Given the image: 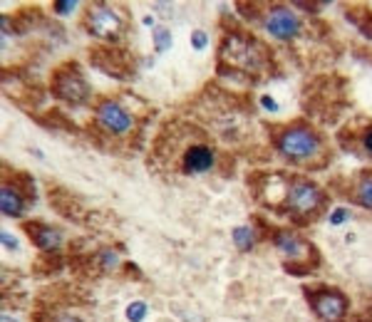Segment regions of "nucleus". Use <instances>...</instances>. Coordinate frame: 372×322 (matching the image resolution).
Masks as SVG:
<instances>
[{
  "mask_svg": "<svg viewBox=\"0 0 372 322\" xmlns=\"http://www.w3.org/2000/svg\"><path fill=\"white\" fill-rule=\"evenodd\" d=\"M216 146L204 126L189 122H166L152 144L154 171L174 176H204L216 169Z\"/></svg>",
  "mask_w": 372,
  "mask_h": 322,
  "instance_id": "obj_1",
  "label": "nucleus"
},
{
  "mask_svg": "<svg viewBox=\"0 0 372 322\" xmlns=\"http://www.w3.org/2000/svg\"><path fill=\"white\" fill-rule=\"evenodd\" d=\"M216 67H219L221 79L251 87L271 77L276 70V57L266 42L248 28L238 23H224L219 50H216Z\"/></svg>",
  "mask_w": 372,
  "mask_h": 322,
  "instance_id": "obj_2",
  "label": "nucleus"
},
{
  "mask_svg": "<svg viewBox=\"0 0 372 322\" xmlns=\"http://www.w3.org/2000/svg\"><path fill=\"white\" fill-rule=\"evenodd\" d=\"M268 137H271L273 149L278 156L288 164L305 171H323L330 167L333 149L320 126H315L308 120H293L285 124L268 126Z\"/></svg>",
  "mask_w": 372,
  "mask_h": 322,
  "instance_id": "obj_3",
  "label": "nucleus"
},
{
  "mask_svg": "<svg viewBox=\"0 0 372 322\" xmlns=\"http://www.w3.org/2000/svg\"><path fill=\"white\" fill-rule=\"evenodd\" d=\"M258 223V231H260V238L273 243L281 256H283V270L290 275H310L315 270H320L323 265V256L320 251L315 248L313 240H308L301 231L296 228H278V226H271L268 221L254 218Z\"/></svg>",
  "mask_w": 372,
  "mask_h": 322,
  "instance_id": "obj_4",
  "label": "nucleus"
},
{
  "mask_svg": "<svg viewBox=\"0 0 372 322\" xmlns=\"http://www.w3.org/2000/svg\"><path fill=\"white\" fill-rule=\"evenodd\" d=\"M328 203H330V193L325 191L323 186L315 184V181L308 179V176L293 173L283 216L298 228L313 226L320 216L325 214Z\"/></svg>",
  "mask_w": 372,
  "mask_h": 322,
  "instance_id": "obj_5",
  "label": "nucleus"
},
{
  "mask_svg": "<svg viewBox=\"0 0 372 322\" xmlns=\"http://www.w3.org/2000/svg\"><path fill=\"white\" fill-rule=\"evenodd\" d=\"M95 137L100 142H122L130 139L134 131H142L144 120H139L136 114H132L124 107L122 102L112 95H102L95 100Z\"/></svg>",
  "mask_w": 372,
  "mask_h": 322,
  "instance_id": "obj_6",
  "label": "nucleus"
},
{
  "mask_svg": "<svg viewBox=\"0 0 372 322\" xmlns=\"http://www.w3.org/2000/svg\"><path fill=\"white\" fill-rule=\"evenodd\" d=\"M80 25L85 28V32L102 40L105 45H122L130 32V12L124 10V6L89 3L82 10Z\"/></svg>",
  "mask_w": 372,
  "mask_h": 322,
  "instance_id": "obj_7",
  "label": "nucleus"
},
{
  "mask_svg": "<svg viewBox=\"0 0 372 322\" xmlns=\"http://www.w3.org/2000/svg\"><path fill=\"white\" fill-rule=\"evenodd\" d=\"M236 8L243 18L266 28L268 35H273L281 42L296 40L303 32L301 18L283 3H248V8L243 3H236Z\"/></svg>",
  "mask_w": 372,
  "mask_h": 322,
  "instance_id": "obj_8",
  "label": "nucleus"
},
{
  "mask_svg": "<svg viewBox=\"0 0 372 322\" xmlns=\"http://www.w3.org/2000/svg\"><path fill=\"white\" fill-rule=\"evenodd\" d=\"M290 179H293V173L281 171V169H273V171L254 169V171L248 173L246 184L258 206H263L268 211H276V214H283L290 191Z\"/></svg>",
  "mask_w": 372,
  "mask_h": 322,
  "instance_id": "obj_9",
  "label": "nucleus"
},
{
  "mask_svg": "<svg viewBox=\"0 0 372 322\" xmlns=\"http://www.w3.org/2000/svg\"><path fill=\"white\" fill-rule=\"evenodd\" d=\"M303 107L305 112L318 122H337L340 112L345 109V90L335 87L333 77H318L315 82L308 84L305 95H303Z\"/></svg>",
  "mask_w": 372,
  "mask_h": 322,
  "instance_id": "obj_10",
  "label": "nucleus"
},
{
  "mask_svg": "<svg viewBox=\"0 0 372 322\" xmlns=\"http://www.w3.org/2000/svg\"><path fill=\"white\" fill-rule=\"evenodd\" d=\"M35 181L25 171H12L3 167V181H0V211L8 218H23L25 211L35 203Z\"/></svg>",
  "mask_w": 372,
  "mask_h": 322,
  "instance_id": "obj_11",
  "label": "nucleus"
},
{
  "mask_svg": "<svg viewBox=\"0 0 372 322\" xmlns=\"http://www.w3.org/2000/svg\"><path fill=\"white\" fill-rule=\"evenodd\" d=\"M50 92L57 102L70 107H82L92 100V87L85 77L82 67L75 60H67L57 65L50 75Z\"/></svg>",
  "mask_w": 372,
  "mask_h": 322,
  "instance_id": "obj_12",
  "label": "nucleus"
},
{
  "mask_svg": "<svg viewBox=\"0 0 372 322\" xmlns=\"http://www.w3.org/2000/svg\"><path fill=\"white\" fill-rule=\"evenodd\" d=\"M303 298L318 322H345L350 315V300L340 287L328 283L303 285Z\"/></svg>",
  "mask_w": 372,
  "mask_h": 322,
  "instance_id": "obj_13",
  "label": "nucleus"
},
{
  "mask_svg": "<svg viewBox=\"0 0 372 322\" xmlns=\"http://www.w3.org/2000/svg\"><path fill=\"white\" fill-rule=\"evenodd\" d=\"M89 62L114 79H132L134 77V60L122 45H97L89 50Z\"/></svg>",
  "mask_w": 372,
  "mask_h": 322,
  "instance_id": "obj_14",
  "label": "nucleus"
},
{
  "mask_svg": "<svg viewBox=\"0 0 372 322\" xmlns=\"http://www.w3.org/2000/svg\"><path fill=\"white\" fill-rule=\"evenodd\" d=\"M337 144L350 154L372 161V120L367 117H355L345 126H340L335 134Z\"/></svg>",
  "mask_w": 372,
  "mask_h": 322,
  "instance_id": "obj_15",
  "label": "nucleus"
},
{
  "mask_svg": "<svg viewBox=\"0 0 372 322\" xmlns=\"http://www.w3.org/2000/svg\"><path fill=\"white\" fill-rule=\"evenodd\" d=\"M335 193L350 203H357L365 211H372V167L357 169L353 176L335 181Z\"/></svg>",
  "mask_w": 372,
  "mask_h": 322,
  "instance_id": "obj_16",
  "label": "nucleus"
},
{
  "mask_svg": "<svg viewBox=\"0 0 372 322\" xmlns=\"http://www.w3.org/2000/svg\"><path fill=\"white\" fill-rule=\"evenodd\" d=\"M23 231L33 243L37 245L40 253H57L62 248V240H65V233L62 228L50 226L45 221H25Z\"/></svg>",
  "mask_w": 372,
  "mask_h": 322,
  "instance_id": "obj_17",
  "label": "nucleus"
},
{
  "mask_svg": "<svg viewBox=\"0 0 372 322\" xmlns=\"http://www.w3.org/2000/svg\"><path fill=\"white\" fill-rule=\"evenodd\" d=\"M33 322H85L80 317H75L72 312H67L65 307H60V305L50 303L48 298H40L35 305V310L30 315Z\"/></svg>",
  "mask_w": 372,
  "mask_h": 322,
  "instance_id": "obj_18",
  "label": "nucleus"
},
{
  "mask_svg": "<svg viewBox=\"0 0 372 322\" xmlns=\"http://www.w3.org/2000/svg\"><path fill=\"white\" fill-rule=\"evenodd\" d=\"M343 12H345V18L357 28V32L372 42V10L370 8L357 3V6H345Z\"/></svg>",
  "mask_w": 372,
  "mask_h": 322,
  "instance_id": "obj_19",
  "label": "nucleus"
},
{
  "mask_svg": "<svg viewBox=\"0 0 372 322\" xmlns=\"http://www.w3.org/2000/svg\"><path fill=\"white\" fill-rule=\"evenodd\" d=\"M65 265V256H62V251L57 253H40V258H37L35 263V275H40V278H45V275H55L60 268Z\"/></svg>",
  "mask_w": 372,
  "mask_h": 322,
  "instance_id": "obj_20",
  "label": "nucleus"
},
{
  "mask_svg": "<svg viewBox=\"0 0 372 322\" xmlns=\"http://www.w3.org/2000/svg\"><path fill=\"white\" fill-rule=\"evenodd\" d=\"M260 240V236L254 231L251 226H238V228H233V243H236V248L238 251H251L256 243Z\"/></svg>",
  "mask_w": 372,
  "mask_h": 322,
  "instance_id": "obj_21",
  "label": "nucleus"
},
{
  "mask_svg": "<svg viewBox=\"0 0 372 322\" xmlns=\"http://www.w3.org/2000/svg\"><path fill=\"white\" fill-rule=\"evenodd\" d=\"M154 48L157 53H166L172 48V32L169 28H154Z\"/></svg>",
  "mask_w": 372,
  "mask_h": 322,
  "instance_id": "obj_22",
  "label": "nucleus"
},
{
  "mask_svg": "<svg viewBox=\"0 0 372 322\" xmlns=\"http://www.w3.org/2000/svg\"><path fill=\"white\" fill-rule=\"evenodd\" d=\"M147 303H142V300H136V303H132V305H127V320L130 322H142L144 317H147Z\"/></svg>",
  "mask_w": 372,
  "mask_h": 322,
  "instance_id": "obj_23",
  "label": "nucleus"
},
{
  "mask_svg": "<svg viewBox=\"0 0 372 322\" xmlns=\"http://www.w3.org/2000/svg\"><path fill=\"white\" fill-rule=\"evenodd\" d=\"M77 8H80L77 0H57V3H53L55 15H70V12H75Z\"/></svg>",
  "mask_w": 372,
  "mask_h": 322,
  "instance_id": "obj_24",
  "label": "nucleus"
},
{
  "mask_svg": "<svg viewBox=\"0 0 372 322\" xmlns=\"http://www.w3.org/2000/svg\"><path fill=\"white\" fill-rule=\"evenodd\" d=\"M191 45H194L196 50H204L209 45V35L204 30H194V35H191Z\"/></svg>",
  "mask_w": 372,
  "mask_h": 322,
  "instance_id": "obj_25",
  "label": "nucleus"
},
{
  "mask_svg": "<svg viewBox=\"0 0 372 322\" xmlns=\"http://www.w3.org/2000/svg\"><path fill=\"white\" fill-rule=\"evenodd\" d=\"M348 218H350V211L348 209H335L330 214V223H333V226H340V223L348 221Z\"/></svg>",
  "mask_w": 372,
  "mask_h": 322,
  "instance_id": "obj_26",
  "label": "nucleus"
},
{
  "mask_svg": "<svg viewBox=\"0 0 372 322\" xmlns=\"http://www.w3.org/2000/svg\"><path fill=\"white\" fill-rule=\"evenodd\" d=\"M0 238H3V245H6L8 251H18V238H12L10 233H3Z\"/></svg>",
  "mask_w": 372,
  "mask_h": 322,
  "instance_id": "obj_27",
  "label": "nucleus"
},
{
  "mask_svg": "<svg viewBox=\"0 0 372 322\" xmlns=\"http://www.w3.org/2000/svg\"><path fill=\"white\" fill-rule=\"evenodd\" d=\"M296 8H303V10H320L318 6H328V3H303V0H298V3H293Z\"/></svg>",
  "mask_w": 372,
  "mask_h": 322,
  "instance_id": "obj_28",
  "label": "nucleus"
},
{
  "mask_svg": "<svg viewBox=\"0 0 372 322\" xmlns=\"http://www.w3.org/2000/svg\"><path fill=\"white\" fill-rule=\"evenodd\" d=\"M260 104H263L266 109H271V112H276V109H278V102L271 100V97H260Z\"/></svg>",
  "mask_w": 372,
  "mask_h": 322,
  "instance_id": "obj_29",
  "label": "nucleus"
},
{
  "mask_svg": "<svg viewBox=\"0 0 372 322\" xmlns=\"http://www.w3.org/2000/svg\"><path fill=\"white\" fill-rule=\"evenodd\" d=\"M0 322H18V320H15V317H10V315H8V312H3V317H0Z\"/></svg>",
  "mask_w": 372,
  "mask_h": 322,
  "instance_id": "obj_30",
  "label": "nucleus"
}]
</instances>
